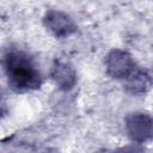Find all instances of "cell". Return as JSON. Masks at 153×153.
<instances>
[{"mask_svg": "<svg viewBox=\"0 0 153 153\" xmlns=\"http://www.w3.org/2000/svg\"><path fill=\"white\" fill-rule=\"evenodd\" d=\"M4 69L8 85L17 92H26L42 85V75L33 60L24 51L8 50L4 55Z\"/></svg>", "mask_w": 153, "mask_h": 153, "instance_id": "6da1fadb", "label": "cell"}, {"mask_svg": "<svg viewBox=\"0 0 153 153\" xmlns=\"http://www.w3.org/2000/svg\"><path fill=\"white\" fill-rule=\"evenodd\" d=\"M105 67L111 78L124 81L137 69L139 66L135 63L130 54L124 50L114 49L105 59Z\"/></svg>", "mask_w": 153, "mask_h": 153, "instance_id": "7a4b0ae2", "label": "cell"}, {"mask_svg": "<svg viewBox=\"0 0 153 153\" xmlns=\"http://www.w3.org/2000/svg\"><path fill=\"white\" fill-rule=\"evenodd\" d=\"M126 130L131 141L145 142L153 139V118L143 112L129 114L126 117Z\"/></svg>", "mask_w": 153, "mask_h": 153, "instance_id": "3957f363", "label": "cell"}, {"mask_svg": "<svg viewBox=\"0 0 153 153\" xmlns=\"http://www.w3.org/2000/svg\"><path fill=\"white\" fill-rule=\"evenodd\" d=\"M45 27L57 38H65L76 31V25L73 19L60 11H48L43 18Z\"/></svg>", "mask_w": 153, "mask_h": 153, "instance_id": "277c9868", "label": "cell"}, {"mask_svg": "<svg viewBox=\"0 0 153 153\" xmlns=\"http://www.w3.org/2000/svg\"><path fill=\"white\" fill-rule=\"evenodd\" d=\"M50 76L55 81V84L63 91L72 90L76 84V73L74 68L62 61H56L51 69Z\"/></svg>", "mask_w": 153, "mask_h": 153, "instance_id": "5b68a950", "label": "cell"}, {"mask_svg": "<svg viewBox=\"0 0 153 153\" xmlns=\"http://www.w3.org/2000/svg\"><path fill=\"white\" fill-rule=\"evenodd\" d=\"M124 88L133 94H141L147 92L152 85H153V80L151 78V75L143 71L142 68L137 67V69L123 81Z\"/></svg>", "mask_w": 153, "mask_h": 153, "instance_id": "8992f818", "label": "cell"}]
</instances>
